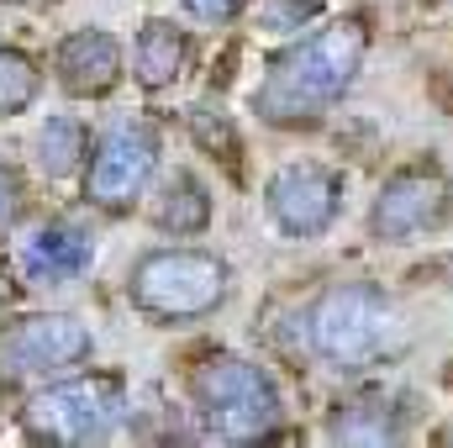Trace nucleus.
I'll return each instance as SVG.
<instances>
[{"label": "nucleus", "instance_id": "1", "mask_svg": "<svg viewBox=\"0 0 453 448\" xmlns=\"http://www.w3.org/2000/svg\"><path fill=\"white\" fill-rule=\"evenodd\" d=\"M369 58V27L364 16H338L327 27H317L311 37L290 42L269 74L253 90V112L258 121L296 132V127H317L338 101H348V90L358 85Z\"/></svg>", "mask_w": 453, "mask_h": 448}, {"label": "nucleus", "instance_id": "2", "mask_svg": "<svg viewBox=\"0 0 453 448\" xmlns=\"http://www.w3.org/2000/svg\"><path fill=\"white\" fill-rule=\"evenodd\" d=\"M127 296L148 322L180 328L222 312L232 296V269L211 248H153L132 264Z\"/></svg>", "mask_w": 453, "mask_h": 448}, {"label": "nucleus", "instance_id": "3", "mask_svg": "<svg viewBox=\"0 0 453 448\" xmlns=\"http://www.w3.org/2000/svg\"><path fill=\"white\" fill-rule=\"evenodd\" d=\"M395 333V301L374 280H338L306 312V343L327 369H364Z\"/></svg>", "mask_w": 453, "mask_h": 448}, {"label": "nucleus", "instance_id": "4", "mask_svg": "<svg viewBox=\"0 0 453 448\" xmlns=\"http://www.w3.org/2000/svg\"><path fill=\"white\" fill-rule=\"evenodd\" d=\"M190 401H196L206 433L222 444H258L285 417V401H280V385L269 380V369L232 359V353L206 359L190 375Z\"/></svg>", "mask_w": 453, "mask_h": 448}, {"label": "nucleus", "instance_id": "5", "mask_svg": "<svg viewBox=\"0 0 453 448\" xmlns=\"http://www.w3.org/2000/svg\"><path fill=\"white\" fill-rule=\"evenodd\" d=\"M127 422V385L116 375H74L27 401V433L37 444L90 448Z\"/></svg>", "mask_w": 453, "mask_h": 448}, {"label": "nucleus", "instance_id": "6", "mask_svg": "<svg viewBox=\"0 0 453 448\" xmlns=\"http://www.w3.org/2000/svg\"><path fill=\"white\" fill-rule=\"evenodd\" d=\"M453 217V180L438 158H411L390 169L369 201V237L374 243H411Z\"/></svg>", "mask_w": 453, "mask_h": 448}, {"label": "nucleus", "instance_id": "7", "mask_svg": "<svg viewBox=\"0 0 453 448\" xmlns=\"http://www.w3.org/2000/svg\"><path fill=\"white\" fill-rule=\"evenodd\" d=\"M153 169H158V127L148 116H121L90 148L85 201L101 206V212H127L148 190Z\"/></svg>", "mask_w": 453, "mask_h": 448}, {"label": "nucleus", "instance_id": "8", "mask_svg": "<svg viewBox=\"0 0 453 448\" xmlns=\"http://www.w3.org/2000/svg\"><path fill=\"white\" fill-rule=\"evenodd\" d=\"M342 174L317 164V158H296L285 169L269 174L264 185V206H269V222L280 227L285 237L296 243H317L327 237L342 217Z\"/></svg>", "mask_w": 453, "mask_h": 448}, {"label": "nucleus", "instance_id": "9", "mask_svg": "<svg viewBox=\"0 0 453 448\" xmlns=\"http://www.w3.org/2000/svg\"><path fill=\"white\" fill-rule=\"evenodd\" d=\"M96 353V337L69 312H37L21 317L0 337V369L11 375H48V369H74Z\"/></svg>", "mask_w": 453, "mask_h": 448}, {"label": "nucleus", "instance_id": "10", "mask_svg": "<svg viewBox=\"0 0 453 448\" xmlns=\"http://www.w3.org/2000/svg\"><path fill=\"white\" fill-rule=\"evenodd\" d=\"M53 74L69 96L80 101H101L111 96L116 80H121V42H116L106 27H80L58 42L53 53Z\"/></svg>", "mask_w": 453, "mask_h": 448}, {"label": "nucleus", "instance_id": "11", "mask_svg": "<svg viewBox=\"0 0 453 448\" xmlns=\"http://www.w3.org/2000/svg\"><path fill=\"white\" fill-rule=\"evenodd\" d=\"M96 264V237L80 222H42L21 243V269L37 285H69L85 280Z\"/></svg>", "mask_w": 453, "mask_h": 448}, {"label": "nucleus", "instance_id": "12", "mask_svg": "<svg viewBox=\"0 0 453 448\" xmlns=\"http://www.w3.org/2000/svg\"><path fill=\"white\" fill-rule=\"evenodd\" d=\"M148 217H153L158 232H169V237H196V232L211 227V190L201 185V174L174 169V174L158 180Z\"/></svg>", "mask_w": 453, "mask_h": 448}, {"label": "nucleus", "instance_id": "13", "mask_svg": "<svg viewBox=\"0 0 453 448\" xmlns=\"http://www.w3.org/2000/svg\"><path fill=\"white\" fill-rule=\"evenodd\" d=\"M132 69H137V80L148 90H169L190 69V32L180 21H164V16L142 21L137 48H132Z\"/></svg>", "mask_w": 453, "mask_h": 448}, {"label": "nucleus", "instance_id": "14", "mask_svg": "<svg viewBox=\"0 0 453 448\" xmlns=\"http://www.w3.org/2000/svg\"><path fill=\"white\" fill-rule=\"evenodd\" d=\"M327 438L333 444H401L406 422H401V412L385 396H364V401H348V406L333 412Z\"/></svg>", "mask_w": 453, "mask_h": 448}, {"label": "nucleus", "instance_id": "15", "mask_svg": "<svg viewBox=\"0 0 453 448\" xmlns=\"http://www.w3.org/2000/svg\"><path fill=\"white\" fill-rule=\"evenodd\" d=\"M85 148H90V137H85V127H80L74 116H48V121L37 127V137H32L37 169H42L48 180H69V174L85 164Z\"/></svg>", "mask_w": 453, "mask_h": 448}, {"label": "nucleus", "instance_id": "16", "mask_svg": "<svg viewBox=\"0 0 453 448\" xmlns=\"http://www.w3.org/2000/svg\"><path fill=\"white\" fill-rule=\"evenodd\" d=\"M42 90V74H37V58H27L21 48H0V116L27 112Z\"/></svg>", "mask_w": 453, "mask_h": 448}, {"label": "nucleus", "instance_id": "17", "mask_svg": "<svg viewBox=\"0 0 453 448\" xmlns=\"http://www.w3.org/2000/svg\"><path fill=\"white\" fill-rule=\"evenodd\" d=\"M190 132H196V143H201L206 153H217V158H226V164H237L242 143H237V132H232V116H226L222 106H211V101L190 106Z\"/></svg>", "mask_w": 453, "mask_h": 448}, {"label": "nucleus", "instance_id": "18", "mask_svg": "<svg viewBox=\"0 0 453 448\" xmlns=\"http://www.w3.org/2000/svg\"><path fill=\"white\" fill-rule=\"evenodd\" d=\"M264 27L269 32H301L306 21H317L322 16V5L317 0H264Z\"/></svg>", "mask_w": 453, "mask_h": 448}, {"label": "nucleus", "instance_id": "19", "mask_svg": "<svg viewBox=\"0 0 453 448\" xmlns=\"http://www.w3.org/2000/svg\"><path fill=\"white\" fill-rule=\"evenodd\" d=\"M21 206H27V190H21V174L11 164H0V232L21 222Z\"/></svg>", "mask_w": 453, "mask_h": 448}, {"label": "nucleus", "instance_id": "20", "mask_svg": "<svg viewBox=\"0 0 453 448\" xmlns=\"http://www.w3.org/2000/svg\"><path fill=\"white\" fill-rule=\"evenodd\" d=\"M196 21H206V27H226V21H237L242 11H248V0H180Z\"/></svg>", "mask_w": 453, "mask_h": 448}, {"label": "nucleus", "instance_id": "21", "mask_svg": "<svg viewBox=\"0 0 453 448\" xmlns=\"http://www.w3.org/2000/svg\"><path fill=\"white\" fill-rule=\"evenodd\" d=\"M11 296H16V285H11V274H5V269H0V306H5V301H11Z\"/></svg>", "mask_w": 453, "mask_h": 448}]
</instances>
